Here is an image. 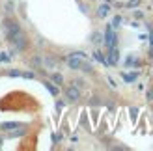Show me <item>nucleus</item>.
<instances>
[{
  "instance_id": "f257e3e1",
  "label": "nucleus",
  "mask_w": 153,
  "mask_h": 151,
  "mask_svg": "<svg viewBox=\"0 0 153 151\" xmlns=\"http://www.w3.org/2000/svg\"><path fill=\"white\" fill-rule=\"evenodd\" d=\"M84 58H86L84 52H73V54H69V58H67V67L73 69V71H79L82 62H84Z\"/></svg>"
},
{
  "instance_id": "f03ea898",
  "label": "nucleus",
  "mask_w": 153,
  "mask_h": 151,
  "mask_svg": "<svg viewBox=\"0 0 153 151\" xmlns=\"http://www.w3.org/2000/svg\"><path fill=\"white\" fill-rule=\"evenodd\" d=\"M7 39L15 45V49H17V50H25L28 47V39H26V36L22 34V30H19L17 34H13L11 37H7Z\"/></svg>"
},
{
  "instance_id": "7ed1b4c3",
  "label": "nucleus",
  "mask_w": 153,
  "mask_h": 151,
  "mask_svg": "<svg viewBox=\"0 0 153 151\" xmlns=\"http://www.w3.org/2000/svg\"><path fill=\"white\" fill-rule=\"evenodd\" d=\"M65 99L71 101V103H76V101L80 99V88H76V86H67V88H65Z\"/></svg>"
},
{
  "instance_id": "20e7f679",
  "label": "nucleus",
  "mask_w": 153,
  "mask_h": 151,
  "mask_svg": "<svg viewBox=\"0 0 153 151\" xmlns=\"http://www.w3.org/2000/svg\"><path fill=\"white\" fill-rule=\"evenodd\" d=\"M4 30H6V36H7V37H11L13 34H17L19 30H21V26H19L15 21H11V19L7 21V19H6V21H4Z\"/></svg>"
},
{
  "instance_id": "39448f33",
  "label": "nucleus",
  "mask_w": 153,
  "mask_h": 151,
  "mask_svg": "<svg viewBox=\"0 0 153 151\" xmlns=\"http://www.w3.org/2000/svg\"><path fill=\"white\" fill-rule=\"evenodd\" d=\"M105 43H106V47L112 49V47H116V34L112 32V26L106 28V32H105Z\"/></svg>"
},
{
  "instance_id": "423d86ee",
  "label": "nucleus",
  "mask_w": 153,
  "mask_h": 151,
  "mask_svg": "<svg viewBox=\"0 0 153 151\" xmlns=\"http://www.w3.org/2000/svg\"><path fill=\"white\" fill-rule=\"evenodd\" d=\"M118 60H120V52H118L116 47H112L110 52H108V58H106V64H108V65H116Z\"/></svg>"
},
{
  "instance_id": "0eeeda50",
  "label": "nucleus",
  "mask_w": 153,
  "mask_h": 151,
  "mask_svg": "<svg viewBox=\"0 0 153 151\" xmlns=\"http://www.w3.org/2000/svg\"><path fill=\"white\" fill-rule=\"evenodd\" d=\"M108 11H110V7L106 6V4H103V6H99L97 7V17H106V15H108Z\"/></svg>"
},
{
  "instance_id": "6e6552de",
  "label": "nucleus",
  "mask_w": 153,
  "mask_h": 151,
  "mask_svg": "<svg viewBox=\"0 0 153 151\" xmlns=\"http://www.w3.org/2000/svg\"><path fill=\"white\" fill-rule=\"evenodd\" d=\"M51 78H52V82H54L56 86H60V84H64V77L60 73H52L51 75Z\"/></svg>"
},
{
  "instance_id": "1a4fd4ad",
  "label": "nucleus",
  "mask_w": 153,
  "mask_h": 151,
  "mask_svg": "<svg viewBox=\"0 0 153 151\" xmlns=\"http://www.w3.org/2000/svg\"><path fill=\"white\" fill-rule=\"evenodd\" d=\"M94 58L97 60V62H101V64H105V65H108V64H106V58H105L99 50H97V52H94Z\"/></svg>"
},
{
  "instance_id": "9d476101",
  "label": "nucleus",
  "mask_w": 153,
  "mask_h": 151,
  "mask_svg": "<svg viewBox=\"0 0 153 151\" xmlns=\"http://www.w3.org/2000/svg\"><path fill=\"white\" fill-rule=\"evenodd\" d=\"M45 86H47V90H49L52 95H58V88H56V86H52L51 82H45Z\"/></svg>"
},
{
  "instance_id": "9b49d317",
  "label": "nucleus",
  "mask_w": 153,
  "mask_h": 151,
  "mask_svg": "<svg viewBox=\"0 0 153 151\" xmlns=\"http://www.w3.org/2000/svg\"><path fill=\"white\" fill-rule=\"evenodd\" d=\"M80 69H82L84 73H91V71H94V67H91L90 64H86V62H82V65H80Z\"/></svg>"
},
{
  "instance_id": "f8f14e48",
  "label": "nucleus",
  "mask_w": 153,
  "mask_h": 151,
  "mask_svg": "<svg viewBox=\"0 0 153 151\" xmlns=\"http://www.w3.org/2000/svg\"><path fill=\"white\" fill-rule=\"evenodd\" d=\"M91 41H94V43H101L103 41V34H99V32L94 34V39H91Z\"/></svg>"
},
{
  "instance_id": "ddd939ff",
  "label": "nucleus",
  "mask_w": 153,
  "mask_h": 151,
  "mask_svg": "<svg viewBox=\"0 0 153 151\" xmlns=\"http://www.w3.org/2000/svg\"><path fill=\"white\" fill-rule=\"evenodd\" d=\"M13 127H19V123H4V125H2V129L10 131V129H13Z\"/></svg>"
},
{
  "instance_id": "4468645a",
  "label": "nucleus",
  "mask_w": 153,
  "mask_h": 151,
  "mask_svg": "<svg viewBox=\"0 0 153 151\" xmlns=\"http://www.w3.org/2000/svg\"><path fill=\"white\" fill-rule=\"evenodd\" d=\"M146 99L148 101H153V88H149L148 92H146Z\"/></svg>"
},
{
  "instance_id": "2eb2a0df",
  "label": "nucleus",
  "mask_w": 153,
  "mask_h": 151,
  "mask_svg": "<svg viewBox=\"0 0 153 151\" xmlns=\"http://www.w3.org/2000/svg\"><path fill=\"white\" fill-rule=\"evenodd\" d=\"M123 78H125L127 82H133V80L136 78V75H127V73H125V75H123Z\"/></svg>"
},
{
  "instance_id": "dca6fc26",
  "label": "nucleus",
  "mask_w": 153,
  "mask_h": 151,
  "mask_svg": "<svg viewBox=\"0 0 153 151\" xmlns=\"http://www.w3.org/2000/svg\"><path fill=\"white\" fill-rule=\"evenodd\" d=\"M120 22H121V17L118 15V17H114V21H112V26H118Z\"/></svg>"
},
{
  "instance_id": "f3484780",
  "label": "nucleus",
  "mask_w": 153,
  "mask_h": 151,
  "mask_svg": "<svg viewBox=\"0 0 153 151\" xmlns=\"http://www.w3.org/2000/svg\"><path fill=\"white\" fill-rule=\"evenodd\" d=\"M21 77H25V78H34V73H30V71H26V73H22Z\"/></svg>"
},
{
  "instance_id": "a211bd4d",
  "label": "nucleus",
  "mask_w": 153,
  "mask_h": 151,
  "mask_svg": "<svg viewBox=\"0 0 153 151\" xmlns=\"http://www.w3.org/2000/svg\"><path fill=\"white\" fill-rule=\"evenodd\" d=\"M45 62H47V65H51V67H54V65H56V62H54V60H52V58H47V60H45Z\"/></svg>"
},
{
  "instance_id": "6ab92c4d",
  "label": "nucleus",
  "mask_w": 153,
  "mask_h": 151,
  "mask_svg": "<svg viewBox=\"0 0 153 151\" xmlns=\"http://www.w3.org/2000/svg\"><path fill=\"white\" fill-rule=\"evenodd\" d=\"M39 64H41V58H37V56L32 58V65H39Z\"/></svg>"
},
{
  "instance_id": "aec40b11",
  "label": "nucleus",
  "mask_w": 153,
  "mask_h": 151,
  "mask_svg": "<svg viewBox=\"0 0 153 151\" xmlns=\"http://www.w3.org/2000/svg\"><path fill=\"white\" fill-rule=\"evenodd\" d=\"M151 45H153V34H151Z\"/></svg>"
},
{
  "instance_id": "412c9836",
  "label": "nucleus",
  "mask_w": 153,
  "mask_h": 151,
  "mask_svg": "<svg viewBox=\"0 0 153 151\" xmlns=\"http://www.w3.org/2000/svg\"><path fill=\"white\" fill-rule=\"evenodd\" d=\"M0 144H2V140H0Z\"/></svg>"
}]
</instances>
